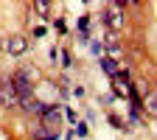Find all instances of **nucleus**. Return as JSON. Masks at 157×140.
<instances>
[{
  "instance_id": "15",
  "label": "nucleus",
  "mask_w": 157,
  "mask_h": 140,
  "mask_svg": "<svg viewBox=\"0 0 157 140\" xmlns=\"http://www.w3.org/2000/svg\"><path fill=\"white\" fill-rule=\"evenodd\" d=\"M62 65H65V67H70V53H67V51L62 53Z\"/></svg>"
},
{
  "instance_id": "10",
  "label": "nucleus",
  "mask_w": 157,
  "mask_h": 140,
  "mask_svg": "<svg viewBox=\"0 0 157 140\" xmlns=\"http://www.w3.org/2000/svg\"><path fill=\"white\" fill-rule=\"evenodd\" d=\"M87 25H90V17H78V34H87Z\"/></svg>"
},
{
  "instance_id": "14",
  "label": "nucleus",
  "mask_w": 157,
  "mask_h": 140,
  "mask_svg": "<svg viewBox=\"0 0 157 140\" xmlns=\"http://www.w3.org/2000/svg\"><path fill=\"white\" fill-rule=\"evenodd\" d=\"M90 48H93V53H95V56H101V51H104V48H101V45H98V42H93Z\"/></svg>"
},
{
  "instance_id": "6",
  "label": "nucleus",
  "mask_w": 157,
  "mask_h": 140,
  "mask_svg": "<svg viewBox=\"0 0 157 140\" xmlns=\"http://www.w3.org/2000/svg\"><path fill=\"white\" fill-rule=\"evenodd\" d=\"M31 137H34V140H59V132H53V129H48V126L39 123V126L31 132Z\"/></svg>"
},
{
  "instance_id": "8",
  "label": "nucleus",
  "mask_w": 157,
  "mask_h": 140,
  "mask_svg": "<svg viewBox=\"0 0 157 140\" xmlns=\"http://www.w3.org/2000/svg\"><path fill=\"white\" fill-rule=\"evenodd\" d=\"M143 109H146L149 115H157V90H154V93L146 98V107H143Z\"/></svg>"
},
{
  "instance_id": "7",
  "label": "nucleus",
  "mask_w": 157,
  "mask_h": 140,
  "mask_svg": "<svg viewBox=\"0 0 157 140\" xmlns=\"http://www.w3.org/2000/svg\"><path fill=\"white\" fill-rule=\"evenodd\" d=\"M98 65H101V70H104L109 78L118 73V65H115V59H112V56H101V62H98Z\"/></svg>"
},
{
  "instance_id": "12",
  "label": "nucleus",
  "mask_w": 157,
  "mask_h": 140,
  "mask_svg": "<svg viewBox=\"0 0 157 140\" xmlns=\"http://www.w3.org/2000/svg\"><path fill=\"white\" fill-rule=\"evenodd\" d=\"M34 36H36V39L45 36V25H36V28H34Z\"/></svg>"
},
{
  "instance_id": "13",
  "label": "nucleus",
  "mask_w": 157,
  "mask_h": 140,
  "mask_svg": "<svg viewBox=\"0 0 157 140\" xmlns=\"http://www.w3.org/2000/svg\"><path fill=\"white\" fill-rule=\"evenodd\" d=\"M67 121H70V123H78V115H76L73 109H67Z\"/></svg>"
},
{
  "instance_id": "1",
  "label": "nucleus",
  "mask_w": 157,
  "mask_h": 140,
  "mask_svg": "<svg viewBox=\"0 0 157 140\" xmlns=\"http://www.w3.org/2000/svg\"><path fill=\"white\" fill-rule=\"evenodd\" d=\"M112 93H115V95H121V98L132 93V84H129V73H126V70H118V73L112 76Z\"/></svg>"
},
{
  "instance_id": "11",
  "label": "nucleus",
  "mask_w": 157,
  "mask_h": 140,
  "mask_svg": "<svg viewBox=\"0 0 157 140\" xmlns=\"http://www.w3.org/2000/svg\"><path fill=\"white\" fill-rule=\"evenodd\" d=\"M109 123H112L115 129H124V123H121V118H118V115H109Z\"/></svg>"
},
{
  "instance_id": "9",
  "label": "nucleus",
  "mask_w": 157,
  "mask_h": 140,
  "mask_svg": "<svg viewBox=\"0 0 157 140\" xmlns=\"http://www.w3.org/2000/svg\"><path fill=\"white\" fill-rule=\"evenodd\" d=\"M70 134H73V137H87V134H90V129H87V123H84V121H78V123H76V129H73Z\"/></svg>"
},
{
  "instance_id": "4",
  "label": "nucleus",
  "mask_w": 157,
  "mask_h": 140,
  "mask_svg": "<svg viewBox=\"0 0 157 140\" xmlns=\"http://www.w3.org/2000/svg\"><path fill=\"white\" fill-rule=\"evenodd\" d=\"M6 53H11V56H20V53H25L28 51V39L25 36H11V39H6Z\"/></svg>"
},
{
  "instance_id": "3",
  "label": "nucleus",
  "mask_w": 157,
  "mask_h": 140,
  "mask_svg": "<svg viewBox=\"0 0 157 140\" xmlns=\"http://www.w3.org/2000/svg\"><path fill=\"white\" fill-rule=\"evenodd\" d=\"M0 101H3V107H17V104H20V98H17V90H14V84H11V78L0 84Z\"/></svg>"
},
{
  "instance_id": "2",
  "label": "nucleus",
  "mask_w": 157,
  "mask_h": 140,
  "mask_svg": "<svg viewBox=\"0 0 157 140\" xmlns=\"http://www.w3.org/2000/svg\"><path fill=\"white\" fill-rule=\"evenodd\" d=\"M59 123H62V109H59V107H51V104H48V109L42 112V126H48V129L59 132Z\"/></svg>"
},
{
  "instance_id": "5",
  "label": "nucleus",
  "mask_w": 157,
  "mask_h": 140,
  "mask_svg": "<svg viewBox=\"0 0 157 140\" xmlns=\"http://www.w3.org/2000/svg\"><path fill=\"white\" fill-rule=\"evenodd\" d=\"M104 23H107V25H109L112 31H118V28L124 25V17L118 14V3H112V6H109V9L104 11Z\"/></svg>"
}]
</instances>
